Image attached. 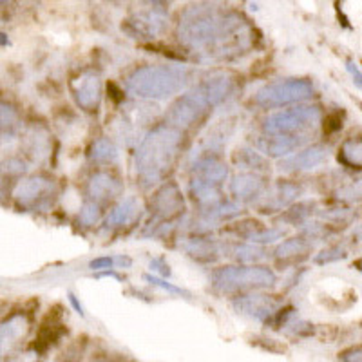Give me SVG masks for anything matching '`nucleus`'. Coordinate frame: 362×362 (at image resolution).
<instances>
[{
	"label": "nucleus",
	"instance_id": "obj_26",
	"mask_svg": "<svg viewBox=\"0 0 362 362\" xmlns=\"http://www.w3.org/2000/svg\"><path fill=\"white\" fill-rule=\"evenodd\" d=\"M98 219H100L98 203H93V202L86 203V205H83V209L80 210V221H82V225H86V226L95 225Z\"/></svg>",
	"mask_w": 362,
	"mask_h": 362
},
{
	"label": "nucleus",
	"instance_id": "obj_12",
	"mask_svg": "<svg viewBox=\"0 0 362 362\" xmlns=\"http://www.w3.org/2000/svg\"><path fill=\"white\" fill-rule=\"evenodd\" d=\"M74 100L83 111H96L102 100V83L95 74H83L74 83Z\"/></svg>",
	"mask_w": 362,
	"mask_h": 362
},
{
	"label": "nucleus",
	"instance_id": "obj_22",
	"mask_svg": "<svg viewBox=\"0 0 362 362\" xmlns=\"http://www.w3.org/2000/svg\"><path fill=\"white\" fill-rule=\"evenodd\" d=\"M185 248L192 257H198V259H212L214 257L212 254H218L216 245L206 241V239H194L192 243L187 245Z\"/></svg>",
	"mask_w": 362,
	"mask_h": 362
},
{
	"label": "nucleus",
	"instance_id": "obj_6",
	"mask_svg": "<svg viewBox=\"0 0 362 362\" xmlns=\"http://www.w3.org/2000/svg\"><path fill=\"white\" fill-rule=\"evenodd\" d=\"M321 122V111L315 105H300L274 112L264 119L263 129L268 136H290V138H306Z\"/></svg>",
	"mask_w": 362,
	"mask_h": 362
},
{
	"label": "nucleus",
	"instance_id": "obj_29",
	"mask_svg": "<svg viewBox=\"0 0 362 362\" xmlns=\"http://www.w3.org/2000/svg\"><path fill=\"white\" fill-rule=\"evenodd\" d=\"M144 279L148 281L151 284H154V286H160V288L167 290V292H170V293H177V296H189V292H185V290L180 288V286H174L173 283H167V281L161 279V277L148 276V274H145Z\"/></svg>",
	"mask_w": 362,
	"mask_h": 362
},
{
	"label": "nucleus",
	"instance_id": "obj_30",
	"mask_svg": "<svg viewBox=\"0 0 362 362\" xmlns=\"http://www.w3.org/2000/svg\"><path fill=\"white\" fill-rule=\"evenodd\" d=\"M281 235H283V230H268V228H263V230L259 232H252V234H248V238H250V241H255V243H272V241H276V239H279Z\"/></svg>",
	"mask_w": 362,
	"mask_h": 362
},
{
	"label": "nucleus",
	"instance_id": "obj_24",
	"mask_svg": "<svg viewBox=\"0 0 362 362\" xmlns=\"http://www.w3.org/2000/svg\"><path fill=\"white\" fill-rule=\"evenodd\" d=\"M310 248L308 241L305 239H288V241H284L279 248L276 250L277 257H288V255H297V254H306V250Z\"/></svg>",
	"mask_w": 362,
	"mask_h": 362
},
{
	"label": "nucleus",
	"instance_id": "obj_3",
	"mask_svg": "<svg viewBox=\"0 0 362 362\" xmlns=\"http://www.w3.org/2000/svg\"><path fill=\"white\" fill-rule=\"evenodd\" d=\"M234 80L226 74H218L190 89L187 95L177 98L167 112V122L170 127H190L202 119L212 107L225 102L234 93Z\"/></svg>",
	"mask_w": 362,
	"mask_h": 362
},
{
	"label": "nucleus",
	"instance_id": "obj_25",
	"mask_svg": "<svg viewBox=\"0 0 362 362\" xmlns=\"http://www.w3.org/2000/svg\"><path fill=\"white\" fill-rule=\"evenodd\" d=\"M341 158L344 163L351 165V167H361V141H346L341 148Z\"/></svg>",
	"mask_w": 362,
	"mask_h": 362
},
{
	"label": "nucleus",
	"instance_id": "obj_11",
	"mask_svg": "<svg viewBox=\"0 0 362 362\" xmlns=\"http://www.w3.org/2000/svg\"><path fill=\"white\" fill-rule=\"evenodd\" d=\"M29 322L24 315H15L0 326V358L8 357L25 339Z\"/></svg>",
	"mask_w": 362,
	"mask_h": 362
},
{
	"label": "nucleus",
	"instance_id": "obj_8",
	"mask_svg": "<svg viewBox=\"0 0 362 362\" xmlns=\"http://www.w3.org/2000/svg\"><path fill=\"white\" fill-rule=\"evenodd\" d=\"M167 11L165 8H148L145 11L136 13L127 21V29L131 35H138L141 38H154L161 33L167 25Z\"/></svg>",
	"mask_w": 362,
	"mask_h": 362
},
{
	"label": "nucleus",
	"instance_id": "obj_5",
	"mask_svg": "<svg viewBox=\"0 0 362 362\" xmlns=\"http://www.w3.org/2000/svg\"><path fill=\"white\" fill-rule=\"evenodd\" d=\"M276 274L267 267H226L212 276L214 288L223 293L268 288L276 284Z\"/></svg>",
	"mask_w": 362,
	"mask_h": 362
},
{
	"label": "nucleus",
	"instance_id": "obj_34",
	"mask_svg": "<svg viewBox=\"0 0 362 362\" xmlns=\"http://www.w3.org/2000/svg\"><path fill=\"white\" fill-rule=\"evenodd\" d=\"M96 277H112V279H118V281H122V277L118 276V274H116V272H112V270H103L102 274H96Z\"/></svg>",
	"mask_w": 362,
	"mask_h": 362
},
{
	"label": "nucleus",
	"instance_id": "obj_17",
	"mask_svg": "<svg viewBox=\"0 0 362 362\" xmlns=\"http://www.w3.org/2000/svg\"><path fill=\"white\" fill-rule=\"evenodd\" d=\"M267 187V181L259 174H239L234 181H232L230 190L238 199H254L257 196H261V192Z\"/></svg>",
	"mask_w": 362,
	"mask_h": 362
},
{
	"label": "nucleus",
	"instance_id": "obj_9",
	"mask_svg": "<svg viewBox=\"0 0 362 362\" xmlns=\"http://www.w3.org/2000/svg\"><path fill=\"white\" fill-rule=\"evenodd\" d=\"M180 212H183V198L177 189L176 183H167L158 190L156 198H154V216L161 225H169L173 218H176Z\"/></svg>",
	"mask_w": 362,
	"mask_h": 362
},
{
	"label": "nucleus",
	"instance_id": "obj_33",
	"mask_svg": "<svg viewBox=\"0 0 362 362\" xmlns=\"http://www.w3.org/2000/svg\"><path fill=\"white\" fill-rule=\"evenodd\" d=\"M69 300H71V305L74 306V310H76V312H78L80 315H83V308H82V305H80L78 299H76V296H74V293H69Z\"/></svg>",
	"mask_w": 362,
	"mask_h": 362
},
{
	"label": "nucleus",
	"instance_id": "obj_32",
	"mask_svg": "<svg viewBox=\"0 0 362 362\" xmlns=\"http://www.w3.org/2000/svg\"><path fill=\"white\" fill-rule=\"evenodd\" d=\"M151 270H156L161 277H169L170 276L169 264H165L163 259L151 261Z\"/></svg>",
	"mask_w": 362,
	"mask_h": 362
},
{
	"label": "nucleus",
	"instance_id": "obj_16",
	"mask_svg": "<svg viewBox=\"0 0 362 362\" xmlns=\"http://www.w3.org/2000/svg\"><path fill=\"white\" fill-rule=\"evenodd\" d=\"M119 194H122V183L109 174L100 173L89 181V196L93 203L107 202Z\"/></svg>",
	"mask_w": 362,
	"mask_h": 362
},
{
	"label": "nucleus",
	"instance_id": "obj_10",
	"mask_svg": "<svg viewBox=\"0 0 362 362\" xmlns=\"http://www.w3.org/2000/svg\"><path fill=\"white\" fill-rule=\"evenodd\" d=\"M277 305L279 303L276 299L267 296H241L234 300V308L238 310V313L254 317L257 321H267L268 317L274 315L277 312Z\"/></svg>",
	"mask_w": 362,
	"mask_h": 362
},
{
	"label": "nucleus",
	"instance_id": "obj_20",
	"mask_svg": "<svg viewBox=\"0 0 362 362\" xmlns=\"http://www.w3.org/2000/svg\"><path fill=\"white\" fill-rule=\"evenodd\" d=\"M116 158H118V151L107 138L98 140L90 148V160L98 161V163H112L116 161Z\"/></svg>",
	"mask_w": 362,
	"mask_h": 362
},
{
	"label": "nucleus",
	"instance_id": "obj_15",
	"mask_svg": "<svg viewBox=\"0 0 362 362\" xmlns=\"http://www.w3.org/2000/svg\"><path fill=\"white\" fill-rule=\"evenodd\" d=\"M228 176V169L223 161L216 160V158H203L198 163L194 165V180L205 181L210 185L221 187L223 181Z\"/></svg>",
	"mask_w": 362,
	"mask_h": 362
},
{
	"label": "nucleus",
	"instance_id": "obj_14",
	"mask_svg": "<svg viewBox=\"0 0 362 362\" xmlns=\"http://www.w3.org/2000/svg\"><path fill=\"white\" fill-rule=\"evenodd\" d=\"M51 190H53V183L45 177H31V180H25L24 183H21L15 192L18 202L25 206H35L37 202H45L47 196H51Z\"/></svg>",
	"mask_w": 362,
	"mask_h": 362
},
{
	"label": "nucleus",
	"instance_id": "obj_2",
	"mask_svg": "<svg viewBox=\"0 0 362 362\" xmlns=\"http://www.w3.org/2000/svg\"><path fill=\"white\" fill-rule=\"evenodd\" d=\"M181 131L161 125L151 131L136 153V176L145 189L163 180L176 161L181 147Z\"/></svg>",
	"mask_w": 362,
	"mask_h": 362
},
{
	"label": "nucleus",
	"instance_id": "obj_1",
	"mask_svg": "<svg viewBox=\"0 0 362 362\" xmlns=\"http://www.w3.org/2000/svg\"><path fill=\"white\" fill-rule=\"evenodd\" d=\"M180 42L205 58H235L254 44V28L238 11L212 4L192 6L177 28Z\"/></svg>",
	"mask_w": 362,
	"mask_h": 362
},
{
	"label": "nucleus",
	"instance_id": "obj_4",
	"mask_svg": "<svg viewBox=\"0 0 362 362\" xmlns=\"http://www.w3.org/2000/svg\"><path fill=\"white\" fill-rule=\"evenodd\" d=\"M189 82V71L181 66H145L127 78V89L140 98L167 100Z\"/></svg>",
	"mask_w": 362,
	"mask_h": 362
},
{
	"label": "nucleus",
	"instance_id": "obj_7",
	"mask_svg": "<svg viewBox=\"0 0 362 362\" xmlns=\"http://www.w3.org/2000/svg\"><path fill=\"white\" fill-rule=\"evenodd\" d=\"M313 95L312 82L303 78L293 80H281V82L270 83L255 95V103H259L261 107H283L288 103L303 102Z\"/></svg>",
	"mask_w": 362,
	"mask_h": 362
},
{
	"label": "nucleus",
	"instance_id": "obj_28",
	"mask_svg": "<svg viewBox=\"0 0 362 362\" xmlns=\"http://www.w3.org/2000/svg\"><path fill=\"white\" fill-rule=\"evenodd\" d=\"M116 263H122V264H131V259L129 257H100V259H93L89 263L90 270H111Z\"/></svg>",
	"mask_w": 362,
	"mask_h": 362
},
{
	"label": "nucleus",
	"instance_id": "obj_27",
	"mask_svg": "<svg viewBox=\"0 0 362 362\" xmlns=\"http://www.w3.org/2000/svg\"><path fill=\"white\" fill-rule=\"evenodd\" d=\"M17 111L11 107V105H8V103H0V127L2 129H13L15 125H17Z\"/></svg>",
	"mask_w": 362,
	"mask_h": 362
},
{
	"label": "nucleus",
	"instance_id": "obj_18",
	"mask_svg": "<svg viewBox=\"0 0 362 362\" xmlns=\"http://www.w3.org/2000/svg\"><path fill=\"white\" fill-rule=\"evenodd\" d=\"M306 138H290V136H268L263 140L257 141L259 148L263 153L270 154V156H286V154L293 153L296 148L305 144Z\"/></svg>",
	"mask_w": 362,
	"mask_h": 362
},
{
	"label": "nucleus",
	"instance_id": "obj_31",
	"mask_svg": "<svg viewBox=\"0 0 362 362\" xmlns=\"http://www.w3.org/2000/svg\"><path fill=\"white\" fill-rule=\"evenodd\" d=\"M238 259L245 261V263H252V261L263 259V250L254 247H241L238 250Z\"/></svg>",
	"mask_w": 362,
	"mask_h": 362
},
{
	"label": "nucleus",
	"instance_id": "obj_21",
	"mask_svg": "<svg viewBox=\"0 0 362 362\" xmlns=\"http://www.w3.org/2000/svg\"><path fill=\"white\" fill-rule=\"evenodd\" d=\"M235 161H238L241 167H247V169L267 170V161L255 153V151H252V148H241V151H238Z\"/></svg>",
	"mask_w": 362,
	"mask_h": 362
},
{
	"label": "nucleus",
	"instance_id": "obj_23",
	"mask_svg": "<svg viewBox=\"0 0 362 362\" xmlns=\"http://www.w3.org/2000/svg\"><path fill=\"white\" fill-rule=\"evenodd\" d=\"M297 194H299V187L297 185H293V183H279L276 194H274L276 198H272V202L276 206H284L292 203L297 198Z\"/></svg>",
	"mask_w": 362,
	"mask_h": 362
},
{
	"label": "nucleus",
	"instance_id": "obj_19",
	"mask_svg": "<svg viewBox=\"0 0 362 362\" xmlns=\"http://www.w3.org/2000/svg\"><path fill=\"white\" fill-rule=\"evenodd\" d=\"M136 210H138V202L134 198H127L119 205L115 206V210L111 212V216L107 218L109 226H119L127 225L132 218L136 216Z\"/></svg>",
	"mask_w": 362,
	"mask_h": 362
},
{
	"label": "nucleus",
	"instance_id": "obj_13",
	"mask_svg": "<svg viewBox=\"0 0 362 362\" xmlns=\"http://www.w3.org/2000/svg\"><path fill=\"white\" fill-rule=\"evenodd\" d=\"M328 154L326 148L321 145H313V147L300 151V153L292 154L286 160L281 161V170H308L315 169L321 163H325Z\"/></svg>",
	"mask_w": 362,
	"mask_h": 362
}]
</instances>
